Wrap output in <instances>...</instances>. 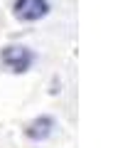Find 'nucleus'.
Masks as SVG:
<instances>
[{"mask_svg":"<svg viewBox=\"0 0 140 148\" xmlns=\"http://www.w3.org/2000/svg\"><path fill=\"white\" fill-rule=\"evenodd\" d=\"M35 59V54L30 52L27 47H5L0 52V64L12 74H20V72H27Z\"/></svg>","mask_w":140,"mask_h":148,"instance_id":"f257e3e1","label":"nucleus"},{"mask_svg":"<svg viewBox=\"0 0 140 148\" xmlns=\"http://www.w3.org/2000/svg\"><path fill=\"white\" fill-rule=\"evenodd\" d=\"M49 3L47 0H17L15 3V17L20 20H39L47 15Z\"/></svg>","mask_w":140,"mask_h":148,"instance_id":"f03ea898","label":"nucleus"},{"mask_svg":"<svg viewBox=\"0 0 140 148\" xmlns=\"http://www.w3.org/2000/svg\"><path fill=\"white\" fill-rule=\"evenodd\" d=\"M52 126H54L52 119H47V116H44V119H37V121L30 123L27 136H30V138H37V141H39V138H47L49 133H52Z\"/></svg>","mask_w":140,"mask_h":148,"instance_id":"7ed1b4c3","label":"nucleus"}]
</instances>
